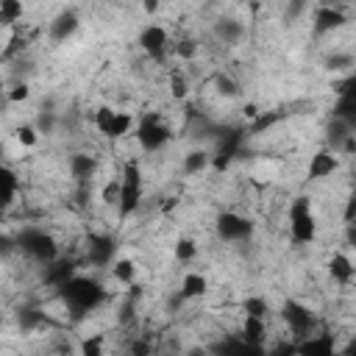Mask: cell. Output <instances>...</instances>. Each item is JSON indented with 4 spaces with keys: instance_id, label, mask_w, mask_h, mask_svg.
I'll list each match as a JSON object with an SVG mask.
<instances>
[{
    "instance_id": "1",
    "label": "cell",
    "mask_w": 356,
    "mask_h": 356,
    "mask_svg": "<svg viewBox=\"0 0 356 356\" xmlns=\"http://www.w3.org/2000/svg\"><path fill=\"white\" fill-rule=\"evenodd\" d=\"M58 295H61V300H64V306H67L72 320H83L89 312H95L106 300L103 284L95 281V278H86V275H78V273L58 289Z\"/></svg>"
},
{
    "instance_id": "2",
    "label": "cell",
    "mask_w": 356,
    "mask_h": 356,
    "mask_svg": "<svg viewBox=\"0 0 356 356\" xmlns=\"http://www.w3.org/2000/svg\"><path fill=\"white\" fill-rule=\"evenodd\" d=\"M289 236L295 245H309L317 236V220H314L309 197L303 195L289 203Z\"/></svg>"
},
{
    "instance_id": "3",
    "label": "cell",
    "mask_w": 356,
    "mask_h": 356,
    "mask_svg": "<svg viewBox=\"0 0 356 356\" xmlns=\"http://www.w3.org/2000/svg\"><path fill=\"white\" fill-rule=\"evenodd\" d=\"M17 248L25 256H31L33 261H39V264H50V261L58 259L56 239L42 228H22V234L17 236Z\"/></svg>"
},
{
    "instance_id": "4",
    "label": "cell",
    "mask_w": 356,
    "mask_h": 356,
    "mask_svg": "<svg viewBox=\"0 0 356 356\" xmlns=\"http://www.w3.org/2000/svg\"><path fill=\"white\" fill-rule=\"evenodd\" d=\"M120 181H122V189H120V203H117V209H120V220H125V217H131V214L139 209V203H142V170H139V164H136L134 159L122 164Z\"/></svg>"
},
{
    "instance_id": "5",
    "label": "cell",
    "mask_w": 356,
    "mask_h": 356,
    "mask_svg": "<svg viewBox=\"0 0 356 356\" xmlns=\"http://www.w3.org/2000/svg\"><path fill=\"white\" fill-rule=\"evenodd\" d=\"M170 136H172V134H170V128L164 125V120H161L159 114L147 111V114L139 117V122H136V139H139L142 150L156 153V150H161V147L170 142Z\"/></svg>"
},
{
    "instance_id": "6",
    "label": "cell",
    "mask_w": 356,
    "mask_h": 356,
    "mask_svg": "<svg viewBox=\"0 0 356 356\" xmlns=\"http://www.w3.org/2000/svg\"><path fill=\"white\" fill-rule=\"evenodd\" d=\"M281 320L289 325V331H292L298 339L312 337L314 328H317V317H314V312H312L309 306H303L300 300H295V298L284 300V306H281Z\"/></svg>"
},
{
    "instance_id": "7",
    "label": "cell",
    "mask_w": 356,
    "mask_h": 356,
    "mask_svg": "<svg viewBox=\"0 0 356 356\" xmlns=\"http://www.w3.org/2000/svg\"><path fill=\"white\" fill-rule=\"evenodd\" d=\"M242 145H245V131L242 128H222V131H217V147L211 153V167L214 170H225L242 153Z\"/></svg>"
},
{
    "instance_id": "8",
    "label": "cell",
    "mask_w": 356,
    "mask_h": 356,
    "mask_svg": "<svg viewBox=\"0 0 356 356\" xmlns=\"http://www.w3.org/2000/svg\"><path fill=\"white\" fill-rule=\"evenodd\" d=\"M331 117L348 122V128L356 131V75L345 78L337 86V103L331 108Z\"/></svg>"
},
{
    "instance_id": "9",
    "label": "cell",
    "mask_w": 356,
    "mask_h": 356,
    "mask_svg": "<svg viewBox=\"0 0 356 356\" xmlns=\"http://www.w3.org/2000/svg\"><path fill=\"white\" fill-rule=\"evenodd\" d=\"M217 236L222 242H245L253 236V222L242 214H234V211H222L217 217Z\"/></svg>"
},
{
    "instance_id": "10",
    "label": "cell",
    "mask_w": 356,
    "mask_h": 356,
    "mask_svg": "<svg viewBox=\"0 0 356 356\" xmlns=\"http://www.w3.org/2000/svg\"><path fill=\"white\" fill-rule=\"evenodd\" d=\"M114 256H117L114 236H108V234H92L89 236V245H86V261L89 264L108 267V264H114Z\"/></svg>"
},
{
    "instance_id": "11",
    "label": "cell",
    "mask_w": 356,
    "mask_h": 356,
    "mask_svg": "<svg viewBox=\"0 0 356 356\" xmlns=\"http://www.w3.org/2000/svg\"><path fill=\"white\" fill-rule=\"evenodd\" d=\"M139 47L153 58V61H164L167 58V47H170V36L161 25H147L139 31Z\"/></svg>"
},
{
    "instance_id": "12",
    "label": "cell",
    "mask_w": 356,
    "mask_h": 356,
    "mask_svg": "<svg viewBox=\"0 0 356 356\" xmlns=\"http://www.w3.org/2000/svg\"><path fill=\"white\" fill-rule=\"evenodd\" d=\"M345 22H348V17H345L339 8H334V6H320V8L314 11L312 33H314V36H323V33H331V31L342 28Z\"/></svg>"
},
{
    "instance_id": "13",
    "label": "cell",
    "mask_w": 356,
    "mask_h": 356,
    "mask_svg": "<svg viewBox=\"0 0 356 356\" xmlns=\"http://www.w3.org/2000/svg\"><path fill=\"white\" fill-rule=\"evenodd\" d=\"M78 25H81L78 14H75L72 8H67V11H61V14L53 17V22H50V28H47V36H50L53 42H67V39L78 31Z\"/></svg>"
},
{
    "instance_id": "14",
    "label": "cell",
    "mask_w": 356,
    "mask_h": 356,
    "mask_svg": "<svg viewBox=\"0 0 356 356\" xmlns=\"http://www.w3.org/2000/svg\"><path fill=\"white\" fill-rule=\"evenodd\" d=\"M337 167H339L337 150L323 147V150H317V153L312 156V161H309V178H312V181L328 178V175H334V172H337Z\"/></svg>"
},
{
    "instance_id": "15",
    "label": "cell",
    "mask_w": 356,
    "mask_h": 356,
    "mask_svg": "<svg viewBox=\"0 0 356 356\" xmlns=\"http://www.w3.org/2000/svg\"><path fill=\"white\" fill-rule=\"evenodd\" d=\"M75 275V264L72 261H64V259H56L50 264H44V284L53 286L56 292Z\"/></svg>"
},
{
    "instance_id": "16",
    "label": "cell",
    "mask_w": 356,
    "mask_h": 356,
    "mask_svg": "<svg viewBox=\"0 0 356 356\" xmlns=\"http://www.w3.org/2000/svg\"><path fill=\"white\" fill-rule=\"evenodd\" d=\"M264 337H267V323H264V317H250V314H245V323H242V334H239V339H242L248 348L259 350V348H261V342H264Z\"/></svg>"
},
{
    "instance_id": "17",
    "label": "cell",
    "mask_w": 356,
    "mask_h": 356,
    "mask_svg": "<svg viewBox=\"0 0 356 356\" xmlns=\"http://www.w3.org/2000/svg\"><path fill=\"white\" fill-rule=\"evenodd\" d=\"M214 36L222 42V44H236L242 36H245V25L239 19H231V17H220L214 22Z\"/></svg>"
},
{
    "instance_id": "18",
    "label": "cell",
    "mask_w": 356,
    "mask_h": 356,
    "mask_svg": "<svg viewBox=\"0 0 356 356\" xmlns=\"http://www.w3.org/2000/svg\"><path fill=\"white\" fill-rule=\"evenodd\" d=\"M353 273H356V267H353V261H350L345 253H334V256L328 259V275H331L337 284H350Z\"/></svg>"
},
{
    "instance_id": "19",
    "label": "cell",
    "mask_w": 356,
    "mask_h": 356,
    "mask_svg": "<svg viewBox=\"0 0 356 356\" xmlns=\"http://www.w3.org/2000/svg\"><path fill=\"white\" fill-rule=\"evenodd\" d=\"M206 289H209V281H206V275H200V273H186L184 281H181V298H184V300L203 298Z\"/></svg>"
},
{
    "instance_id": "20",
    "label": "cell",
    "mask_w": 356,
    "mask_h": 356,
    "mask_svg": "<svg viewBox=\"0 0 356 356\" xmlns=\"http://www.w3.org/2000/svg\"><path fill=\"white\" fill-rule=\"evenodd\" d=\"M95 170H97V161H95L89 153H75V156L70 159V172H72V178H78V181L92 178Z\"/></svg>"
},
{
    "instance_id": "21",
    "label": "cell",
    "mask_w": 356,
    "mask_h": 356,
    "mask_svg": "<svg viewBox=\"0 0 356 356\" xmlns=\"http://www.w3.org/2000/svg\"><path fill=\"white\" fill-rule=\"evenodd\" d=\"M209 164H211V153L203 150V147H195V150H189V153L184 156V172H186V175H197V172H203Z\"/></svg>"
},
{
    "instance_id": "22",
    "label": "cell",
    "mask_w": 356,
    "mask_h": 356,
    "mask_svg": "<svg viewBox=\"0 0 356 356\" xmlns=\"http://www.w3.org/2000/svg\"><path fill=\"white\" fill-rule=\"evenodd\" d=\"M298 350L300 353H331L334 350V339L328 334H312L306 337V342H298Z\"/></svg>"
},
{
    "instance_id": "23",
    "label": "cell",
    "mask_w": 356,
    "mask_h": 356,
    "mask_svg": "<svg viewBox=\"0 0 356 356\" xmlns=\"http://www.w3.org/2000/svg\"><path fill=\"white\" fill-rule=\"evenodd\" d=\"M350 134H356V131H350L348 122H342V120H337V117H331V122L325 125V139H328V145H331L334 150H339V145H342L345 136H350Z\"/></svg>"
},
{
    "instance_id": "24",
    "label": "cell",
    "mask_w": 356,
    "mask_h": 356,
    "mask_svg": "<svg viewBox=\"0 0 356 356\" xmlns=\"http://www.w3.org/2000/svg\"><path fill=\"white\" fill-rule=\"evenodd\" d=\"M111 275H114L120 284L131 286V284L136 281V264H134L131 259H114V264H111Z\"/></svg>"
},
{
    "instance_id": "25",
    "label": "cell",
    "mask_w": 356,
    "mask_h": 356,
    "mask_svg": "<svg viewBox=\"0 0 356 356\" xmlns=\"http://www.w3.org/2000/svg\"><path fill=\"white\" fill-rule=\"evenodd\" d=\"M22 19V0H0V25H14Z\"/></svg>"
},
{
    "instance_id": "26",
    "label": "cell",
    "mask_w": 356,
    "mask_h": 356,
    "mask_svg": "<svg viewBox=\"0 0 356 356\" xmlns=\"http://www.w3.org/2000/svg\"><path fill=\"white\" fill-rule=\"evenodd\" d=\"M0 181H3V206L8 209L14 203V197H17V175H14V170L3 167L0 170Z\"/></svg>"
},
{
    "instance_id": "27",
    "label": "cell",
    "mask_w": 356,
    "mask_h": 356,
    "mask_svg": "<svg viewBox=\"0 0 356 356\" xmlns=\"http://www.w3.org/2000/svg\"><path fill=\"white\" fill-rule=\"evenodd\" d=\"M242 312L250 314V317H267L270 303H267L261 295H248V298L242 300Z\"/></svg>"
},
{
    "instance_id": "28",
    "label": "cell",
    "mask_w": 356,
    "mask_h": 356,
    "mask_svg": "<svg viewBox=\"0 0 356 356\" xmlns=\"http://www.w3.org/2000/svg\"><path fill=\"white\" fill-rule=\"evenodd\" d=\"M214 89H217L222 97H236V95H239V83H236L228 72H217V75H214Z\"/></svg>"
},
{
    "instance_id": "29",
    "label": "cell",
    "mask_w": 356,
    "mask_h": 356,
    "mask_svg": "<svg viewBox=\"0 0 356 356\" xmlns=\"http://www.w3.org/2000/svg\"><path fill=\"white\" fill-rule=\"evenodd\" d=\"M325 70H331V72H339V70H348V67H353V53H328L325 56Z\"/></svg>"
},
{
    "instance_id": "30",
    "label": "cell",
    "mask_w": 356,
    "mask_h": 356,
    "mask_svg": "<svg viewBox=\"0 0 356 356\" xmlns=\"http://www.w3.org/2000/svg\"><path fill=\"white\" fill-rule=\"evenodd\" d=\"M131 128H134V120H131V114H125V111H117V114H114V122H111V131H108V136H111V139H120V136L131 134Z\"/></svg>"
},
{
    "instance_id": "31",
    "label": "cell",
    "mask_w": 356,
    "mask_h": 356,
    "mask_svg": "<svg viewBox=\"0 0 356 356\" xmlns=\"http://www.w3.org/2000/svg\"><path fill=\"white\" fill-rule=\"evenodd\" d=\"M17 323H19V328L31 331V328H39V325L44 323V314H42L39 309H19V314H17Z\"/></svg>"
},
{
    "instance_id": "32",
    "label": "cell",
    "mask_w": 356,
    "mask_h": 356,
    "mask_svg": "<svg viewBox=\"0 0 356 356\" xmlns=\"http://www.w3.org/2000/svg\"><path fill=\"white\" fill-rule=\"evenodd\" d=\"M114 108H108V106H100L97 111H95V128L100 131V134H106L108 136V131H111V122H114Z\"/></svg>"
},
{
    "instance_id": "33",
    "label": "cell",
    "mask_w": 356,
    "mask_h": 356,
    "mask_svg": "<svg viewBox=\"0 0 356 356\" xmlns=\"http://www.w3.org/2000/svg\"><path fill=\"white\" fill-rule=\"evenodd\" d=\"M195 256H197V245H195V239L184 236V239L175 242V259H178V261H192Z\"/></svg>"
},
{
    "instance_id": "34",
    "label": "cell",
    "mask_w": 356,
    "mask_h": 356,
    "mask_svg": "<svg viewBox=\"0 0 356 356\" xmlns=\"http://www.w3.org/2000/svg\"><path fill=\"white\" fill-rule=\"evenodd\" d=\"M120 189H122V181H120V178L108 181V184L103 186V192H100V200L108 203V206H117V203H120Z\"/></svg>"
},
{
    "instance_id": "35",
    "label": "cell",
    "mask_w": 356,
    "mask_h": 356,
    "mask_svg": "<svg viewBox=\"0 0 356 356\" xmlns=\"http://www.w3.org/2000/svg\"><path fill=\"white\" fill-rule=\"evenodd\" d=\"M186 92H189L186 78H184L181 72H172V75H170V95H172V97H178V100H184V97H186Z\"/></svg>"
},
{
    "instance_id": "36",
    "label": "cell",
    "mask_w": 356,
    "mask_h": 356,
    "mask_svg": "<svg viewBox=\"0 0 356 356\" xmlns=\"http://www.w3.org/2000/svg\"><path fill=\"white\" fill-rule=\"evenodd\" d=\"M56 122H58L56 111H39V117H36L39 134H53V131H56Z\"/></svg>"
},
{
    "instance_id": "37",
    "label": "cell",
    "mask_w": 356,
    "mask_h": 356,
    "mask_svg": "<svg viewBox=\"0 0 356 356\" xmlns=\"http://www.w3.org/2000/svg\"><path fill=\"white\" fill-rule=\"evenodd\" d=\"M36 136H39V128H36V125H19V128H17V139H19V145H25V147H33V145H36Z\"/></svg>"
},
{
    "instance_id": "38",
    "label": "cell",
    "mask_w": 356,
    "mask_h": 356,
    "mask_svg": "<svg viewBox=\"0 0 356 356\" xmlns=\"http://www.w3.org/2000/svg\"><path fill=\"white\" fill-rule=\"evenodd\" d=\"M28 95H31V89H28V83H14L11 89H8V100L11 103H22V100H28Z\"/></svg>"
},
{
    "instance_id": "39",
    "label": "cell",
    "mask_w": 356,
    "mask_h": 356,
    "mask_svg": "<svg viewBox=\"0 0 356 356\" xmlns=\"http://www.w3.org/2000/svg\"><path fill=\"white\" fill-rule=\"evenodd\" d=\"M100 350H103V339L100 337H92V339L81 342V353H86V356H100Z\"/></svg>"
},
{
    "instance_id": "40",
    "label": "cell",
    "mask_w": 356,
    "mask_h": 356,
    "mask_svg": "<svg viewBox=\"0 0 356 356\" xmlns=\"http://www.w3.org/2000/svg\"><path fill=\"white\" fill-rule=\"evenodd\" d=\"M356 220V192L345 200V209H342V222H353Z\"/></svg>"
},
{
    "instance_id": "41",
    "label": "cell",
    "mask_w": 356,
    "mask_h": 356,
    "mask_svg": "<svg viewBox=\"0 0 356 356\" xmlns=\"http://www.w3.org/2000/svg\"><path fill=\"white\" fill-rule=\"evenodd\" d=\"M303 8H306V0H289V6H286V19H289V22L298 19V17L303 14Z\"/></svg>"
},
{
    "instance_id": "42",
    "label": "cell",
    "mask_w": 356,
    "mask_h": 356,
    "mask_svg": "<svg viewBox=\"0 0 356 356\" xmlns=\"http://www.w3.org/2000/svg\"><path fill=\"white\" fill-rule=\"evenodd\" d=\"M175 50H178V56H184V58H192V56H195V42H189V39H186V42H181Z\"/></svg>"
},
{
    "instance_id": "43",
    "label": "cell",
    "mask_w": 356,
    "mask_h": 356,
    "mask_svg": "<svg viewBox=\"0 0 356 356\" xmlns=\"http://www.w3.org/2000/svg\"><path fill=\"white\" fill-rule=\"evenodd\" d=\"M339 150H342V153H348V156H353V153H356V134L345 136V142L339 145Z\"/></svg>"
},
{
    "instance_id": "44",
    "label": "cell",
    "mask_w": 356,
    "mask_h": 356,
    "mask_svg": "<svg viewBox=\"0 0 356 356\" xmlns=\"http://www.w3.org/2000/svg\"><path fill=\"white\" fill-rule=\"evenodd\" d=\"M345 242L350 248H356V220L353 222H345Z\"/></svg>"
},
{
    "instance_id": "45",
    "label": "cell",
    "mask_w": 356,
    "mask_h": 356,
    "mask_svg": "<svg viewBox=\"0 0 356 356\" xmlns=\"http://www.w3.org/2000/svg\"><path fill=\"white\" fill-rule=\"evenodd\" d=\"M0 242H3V256H8V253L14 250V239H11L8 234H3V239H0Z\"/></svg>"
},
{
    "instance_id": "46",
    "label": "cell",
    "mask_w": 356,
    "mask_h": 356,
    "mask_svg": "<svg viewBox=\"0 0 356 356\" xmlns=\"http://www.w3.org/2000/svg\"><path fill=\"white\" fill-rule=\"evenodd\" d=\"M131 350L134 353H150V345L147 342H131Z\"/></svg>"
},
{
    "instance_id": "47",
    "label": "cell",
    "mask_w": 356,
    "mask_h": 356,
    "mask_svg": "<svg viewBox=\"0 0 356 356\" xmlns=\"http://www.w3.org/2000/svg\"><path fill=\"white\" fill-rule=\"evenodd\" d=\"M142 8H145L147 14H156V11H159V0H142Z\"/></svg>"
},
{
    "instance_id": "48",
    "label": "cell",
    "mask_w": 356,
    "mask_h": 356,
    "mask_svg": "<svg viewBox=\"0 0 356 356\" xmlns=\"http://www.w3.org/2000/svg\"><path fill=\"white\" fill-rule=\"evenodd\" d=\"M245 114H248V117H256L259 111H256V106H245Z\"/></svg>"
},
{
    "instance_id": "49",
    "label": "cell",
    "mask_w": 356,
    "mask_h": 356,
    "mask_svg": "<svg viewBox=\"0 0 356 356\" xmlns=\"http://www.w3.org/2000/svg\"><path fill=\"white\" fill-rule=\"evenodd\" d=\"M348 350H350V353H353V350H356V342H350V345H348Z\"/></svg>"
}]
</instances>
